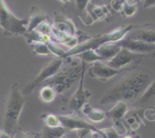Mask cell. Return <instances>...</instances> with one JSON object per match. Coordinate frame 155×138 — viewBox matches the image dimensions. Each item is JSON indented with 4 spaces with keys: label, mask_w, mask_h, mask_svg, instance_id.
<instances>
[{
    "label": "cell",
    "mask_w": 155,
    "mask_h": 138,
    "mask_svg": "<svg viewBox=\"0 0 155 138\" xmlns=\"http://www.w3.org/2000/svg\"><path fill=\"white\" fill-rule=\"evenodd\" d=\"M103 133L104 138H120V135L119 134L114 127H109V128L101 129Z\"/></svg>",
    "instance_id": "484cf974"
},
{
    "label": "cell",
    "mask_w": 155,
    "mask_h": 138,
    "mask_svg": "<svg viewBox=\"0 0 155 138\" xmlns=\"http://www.w3.org/2000/svg\"><path fill=\"white\" fill-rule=\"evenodd\" d=\"M82 112L91 121L94 122H101L106 118V113L102 110L94 109L91 105L85 104L82 108Z\"/></svg>",
    "instance_id": "e0dca14e"
},
{
    "label": "cell",
    "mask_w": 155,
    "mask_h": 138,
    "mask_svg": "<svg viewBox=\"0 0 155 138\" xmlns=\"http://www.w3.org/2000/svg\"><path fill=\"white\" fill-rule=\"evenodd\" d=\"M36 30L39 31L40 33L43 34H50V33L52 30V27L50 26V24L46 21L43 22L42 24L39 25Z\"/></svg>",
    "instance_id": "83f0119b"
},
{
    "label": "cell",
    "mask_w": 155,
    "mask_h": 138,
    "mask_svg": "<svg viewBox=\"0 0 155 138\" xmlns=\"http://www.w3.org/2000/svg\"><path fill=\"white\" fill-rule=\"evenodd\" d=\"M121 1H123V2H128V1H129V0H121Z\"/></svg>",
    "instance_id": "d590c367"
},
{
    "label": "cell",
    "mask_w": 155,
    "mask_h": 138,
    "mask_svg": "<svg viewBox=\"0 0 155 138\" xmlns=\"http://www.w3.org/2000/svg\"><path fill=\"white\" fill-rule=\"evenodd\" d=\"M82 68V62L80 65L77 62H72V64L71 62L65 67H61L53 77L49 78L42 85L50 86L53 87L56 93L62 94L72 87L79 75L81 74Z\"/></svg>",
    "instance_id": "277c9868"
},
{
    "label": "cell",
    "mask_w": 155,
    "mask_h": 138,
    "mask_svg": "<svg viewBox=\"0 0 155 138\" xmlns=\"http://www.w3.org/2000/svg\"><path fill=\"white\" fill-rule=\"evenodd\" d=\"M51 32H53V34H54V36L56 37L57 39H59V40L61 43H64L65 45L68 46V47H76L77 46L78 40L75 37H73V35H71L69 34H67V33L62 32L60 30H58L56 28L52 27ZM73 47V48H74Z\"/></svg>",
    "instance_id": "d6986e66"
},
{
    "label": "cell",
    "mask_w": 155,
    "mask_h": 138,
    "mask_svg": "<svg viewBox=\"0 0 155 138\" xmlns=\"http://www.w3.org/2000/svg\"><path fill=\"white\" fill-rule=\"evenodd\" d=\"M124 3L125 2H123L121 0H112L111 6L116 11H121V10H123Z\"/></svg>",
    "instance_id": "f546056e"
},
{
    "label": "cell",
    "mask_w": 155,
    "mask_h": 138,
    "mask_svg": "<svg viewBox=\"0 0 155 138\" xmlns=\"http://www.w3.org/2000/svg\"><path fill=\"white\" fill-rule=\"evenodd\" d=\"M47 47H48L49 50L51 53H53V54H55L56 56H58V58H63V56H65V51H64L61 47H59V46L55 44L54 43H53L52 41L47 43Z\"/></svg>",
    "instance_id": "d4e9b609"
},
{
    "label": "cell",
    "mask_w": 155,
    "mask_h": 138,
    "mask_svg": "<svg viewBox=\"0 0 155 138\" xmlns=\"http://www.w3.org/2000/svg\"><path fill=\"white\" fill-rule=\"evenodd\" d=\"M0 138H12V137H11L8 134H7L5 131L0 130Z\"/></svg>",
    "instance_id": "d6a6232c"
},
{
    "label": "cell",
    "mask_w": 155,
    "mask_h": 138,
    "mask_svg": "<svg viewBox=\"0 0 155 138\" xmlns=\"http://www.w3.org/2000/svg\"><path fill=\"white\" fill-rule=\"evenodd\" d=\"M60 1H62V2H64V3H67V2H69V0H60Z\"/></svg>",
    "instance_id": "836d02e7"
},
{
    "label": "cell",
    "mask_w": 155,
    "mask_h": 138,
    "mask_svg": "<svg viewBox=\"0 0 155 138\" xmlns=\"http://www.w3.org/2000/svg\"><path fill=\"white\" fill-rule=\"evenodd\" d=\"M44 118V121H45L46 125L48 126V127H56L62 126V124H61L59 118L56 115H53V114H46Z\"/></svg>",
    "instance_id": "603a6c76"
},
{
    "label": "cell",
    "mask_w": 155,
    "mask_h": 138,
    "mask_svg": "<svg viewBox=\"0 0 155 138\" xmlns=\"http://www.w3.org/2000/svg\"><path fill=\"white\" fill-rule=\"evenodd\" d=\"M33 50L35 53L39 55H50L51 52L49 50L47 43L40 42H34L31 45Z\"/></svg>",
    "instance_id": "7402d4cb"
},
{
    "label": "cell",
    "mask_w": 155,
    "mask_h": 138,
    "mask_svg": "<svg viewBox=\"0 0 155 138\" xmlns=\"http://www.w3.org/2000/svg\"><path fill=\"white\" fill-rule=\"evenodd\" d=\"M28 18L20 19L11 11L4 0H0V28L6 35L19 36L27 32Z\"/></svg>",
    "instance_id": "5b68a950"
},
{
    "label": "cell",
    "mask_w": 155,
    "mask_h": 138,
    "mask_svg": "<svg viewBox=\"0 0 155 138\" xmlns=\"http://www.w3.org/2000/svg\"><path fill=\"white\" fill-rule=\"evenodd\" d=\"M125 71L126 70H116L109 66L107 64L102 63L101 61H98L94 62L91 67L89 68V75L92 78H97L102 81H106Z\"/></svg>",
    "instance_id": "7c38bea8"
},
{
    "label": "cell",
    "mask_w": 155,
    "mask_h": 138,
    "mask_svg": "<svg viewBox=\"0 0 155 138\" xmlns=\"http://www.w3.org/2000/svg\"><path fill=\"white\" fill-rule=\"evenodd\" d=\"M0 30H1V28H0Z\"/></svg>",
    "instance_id": "f35d334b"
},
{
    "label": "cell",
    "mask_w": 155,
    "mask_h": 138,
    "mask_svg": "<svg viewBox=\"0 0 155 138\" xmlns=\"http://www.w3.org/2000/svg\"><path fill=\"white\" fill-rule=\"evenodd\" d=\"M25 103L24 95L19 90L18 84H14L9 93L2 104L3 131L14 138L18 133V124L21 112Z\"/></svg>",
    "instance_id": "7a4b0ae2"
},
{
    "label": "cell",
    "mask_w": 155,
    "mask_h": 138,
    "mask_svg": "<svg viewBox=\"0 0 155 138\" xmlns=\"http://www.w3.org/2000/svg\"><path fill=\"white\" fill-rule=\"evenodd\" d=\"M128 112V104L124 102H116V105L106 115L113 121H121Z\"/></svg>",
    "instance_id": "2e32d148"
},
{
    "label": "cell",
    "mask_w": 155,
    "mask_h": 138,
    "mask_svg": "<svg viewBox=\"0 0 155 138\" xmlns=\"http://www.w3.org/2000/svg\"><path fill=\"white\" fill-rule=\"evenodd\" d=\"M76 56L79 59H81V61L86 62L87 64L94 63V62H98V61H102L101 58L96 53L95 50H87V51L83 52V53L76 55Z\"/></svg>",
    "instance_id": "ffe728a7"
},
{
    "label": "cell",
    "mask_w": 155,
    "mask_h": 138,
    "mask_svg": "<svg viewBox=\"0 0 155 138\" xmlns=\"http://www.w3.org/2000/svg\"><path fill=\"white\" fill-rule=\"evenodd\" d=\"M144 57L145 56L143 55L133 53L122 47L120 51L113 59L109 60L107 65L116 70H127L129 68H126L125 67L131 64L138 65Z\"/></svg>",
    "instance_id": "ba28073f"
},
{
    "label": "cell",
    "mask_w": 155,
    "mask_h": 138,
    "mask_svg": "<svg viewBox=\"0 0 155 138\" xmlns=\"http://www.w3.org/2000/svg\"><path fill=\"white\" fill-rule=\"evenodd\" d=\"M59 138H65V137H64V136H62V137H59Z\"/></svg>",
    "instance_id": "74e56055"
},
{
    "label": "cell",
    "mask_w": 155,
    "mask_h": 138,
    "mask_svg": "<svg viewBox=\"0 0 155 138\" xmlns=\"http://www.w3.org/2000/svg\"><path fill=\"white\" fill-rule=\"evenodd\" d=\"M75 7L77 10L80 12L86 11L87 5L90 3V0H74Z\"/></svg>",
    "instance_id": "f1b7e54d"
},
{
    "label": "cell",
    "mask_w": 155,
    "mask_h": 138,
    "mask_svg": "<svg viewBox=\"0 0 155 138\" xmlns=\"http://www.w3.org/2000/svg\"><path fill=\"white\" fill-rule=\"evenodd\" d=\"M154 103L155 105V80L150 84L142 96L135 103L137 107H144Z\"/></svg>",
    "instance_id": "9a60e30c"
},
{
    "label": "cell",
    "mask_w": 155,
    "mask_h": 138,
    "mask_svg": "<svg viewBox=\"0 0 155 138\" xmlns=\"http://www.w3.org/2000/svg\"><path fill=\"white\" fill-rule=\"evenodd\" d=\"M2 102H1V101H0V106H1V105H2Z\"/></svg>",
    "instance_id": "8d00e7d4"
},
{
    "label": "cell",
    "mask_w": 155,
    "mask_h": 138,
    "mask_svg": "<svg viewBox=\"0 0 155 138\" xmlns=\"http://www.w3.org/2000/svg\"><path fill=\"white\" fill-rule=\"evenodd\" d=\"M56 92L53 87L49 85H45L40 90V97L41 100L46 102H50L54 100L56 97Z\"/></svg>",
    "instance_id": "44dd1931"
},
{
    "label": "cell",
    "mask_w": 155,
    "mask_h": 138,
    "mask_svg": "<svg viewBox=\"0 0 155 138\" xmlns=\"http://www.w3.org/2000/svg\"><path fill=\"white\" fill-rule=\"evenodd\" d=\"M116 43L120 47L127 49L133 53L143 55L144 56H155V44L134 40L126 37H124L122 40Z\"/></svg>",
    "instance_id": "8fae6325"
},
{
    "label": "cell",
    "mask_w": 155,
    "mask_h": 138,
    "mask_svg": "<svg viewBox=\"0 0 155 138\" xmlns=\"http://www.w3.org/2000/svg\"><path fill=\"white\" fill-rule=\"evenodd\" d=\"M14 138H39V134H34V133H22V132L18 131L17 134Z\"/></svg>",
    "instance_id": "4dcf8cb0"
},
{
    "label": "cell",
    "mask_w": 155,
    "mask_h": 138,
    "mask_svg": "<svg viewBox=\"0 0 155 138\" xmlns=\"http://www.w3.org/2000/svg\"><path fill=\"white\" fill-rule=\"evenodd\" d=\"M62 127L65 129H68L70 130H91L98 132L103 136L101 129H97L86 121L84 118L78 116L76 114H70V115H59L58 116ZM104 137V136H103Z\"/></svg>",
    "instance_id": "9c48e42d"
},
{
    "label": "cell",
    "mask_w": 155,
    "mask_h": 138,
    "mask_svg": "<svg viewBox=\"0 0 155 138\" xmlns=\"http://www.w3.org/2000/svg\"><path fill=\"white\" fill-rule=\"evenodd\" d=\"M123 138H133V137H132V136H125V137H123Z\"/></svg>",
    "instance_id": "e575fe53"
},
{
    "label": "cell",
    "mask_w": 155,
    "mask_h": 138,
    "mask_svg": "<svg viewBox=\"0 0 155 138\" xmlns=\"http://www.w3.org/2000/svg\"><path fill=\"white\" fill-rule=\"evenodd\" d=\"M154 80L155 75L147 68H133L106 91L100 103L124 102L134 106Z\"/></svg>",
    "instance_id": "6da1fadb"
},
{
    "label": "cell",
    "mask_w": 155,
    "mask_h": 138,
    "mask_svg": "<svg viewBox=\"0 0 155 138\" xmlns=\"http://www.w3.org/2000/svg\"><path fill=\"white\" fill-rule=\"evenodd\" d=\"M62 65H63L62 58H56L46 64L38 75L25 86L24 90H22V94L24 96L31 94L34 89L37 88L39 85H42L46 81L53 77L60 69Z\"/></svg>",
    "instance_id": "8992f818"
},
{
    "label": "cell",
    "mask_w": 155,
    "mask_h": 138,
    "mask_svg": "<svg viewBox=\"0 0 155 138\" xmlns=\"http://www.w3.org/2000/svg\"><path fill=\"white\" fill-rule=\"evenodd\" d=\"M79 138H104L98 132L91 130H83Z\"/></svg>",
    "instance_id": "4316f807"
},
{
    "label": "cell",
    "mask_w": 155,
    "mask_h": 138,
    "mask_svg": "<svg viewBox=\"0 0 155 138\" xmlns=\"http://www.w3.org/2000/svg\"><path fill=\"white\" fill-rule=\"evenodd\" d=\"M81 62H82L83 68L81 75H80L79 87L71 96L68 102V108L71 112H79L81 109H82L91 96L90 92L87 90H85L84 87V75H85L87 64L82 61Z\"/></svg>",
    "instance_id": "52a82bcc"
},
{
    "label": "cell",
    "mask_w": 155,
    "mask_h": 138,
    "mask_svg": "<svg viewBox=\"0 0 155 138\" xmlns=\"http://www.w3.org/2000/svg\"><path fill=\"white\" fill-rule=\"evenodd\" d=\"M125 37L155 44V24H145L141 26H133L132 30Z\"/></svg>",
    "instance_id": "30bf717a"
},
{
    "label": "cell",
    "mask_w": 155,
    "mask_h": 138,
    "mask_svg": "<svg viewBox=\"0 0 155 138\" xmlns=\"http://www.w3.org/2000/svg\"><path fill=\"white\" fill-rule=\"evenodd\" d=\"M47 18H48V16L42 10L37 8V7H33L31 8L30 17L28 18L29 22H28V29H27L26 33L31 32V31L37 29V27L41 24H42L43 22L46 21Z\"/></svg>",
    "instance_id": "5bb4252c"
},
{
    "label": "cell",
    "mask_w": 155,
    "mask_h": 138,
    "mask_svg": "<svg viewBox=\"0 0 155 138\" xmlns=\"http://www.w3.org/2000/svg\"><path fill=\"white\" fill-rule=\"evenodd\" d=\"M155 5V0H144V8H147Z\"/></svg>",
    "instance_id": "1f68e13d"
},
{
    "label": "cell",
    "mask_w": 155,
    "mask_h": 138,
    "mask_svg": "<svg viewBox=\"0 0 155 138\" xmlns=\"http://www.w3.org/2000/svg\"><path fill=\"white\" fill-rule=\"evenodd\" d=\"M121 48L117 43H107L94 50H95L101 60H110L120 51Z\"/></svg>",
    "instance_id": "4fadbf2b"
},
{
    "label": "cell",
    "mask_w": 155,
    "mask_h": 138,
    "mask_svg": "<svg viewBox=\"0 0 155 138\" xmlns=\"http://www.w3.org/2000/svg\"><path fill=\"white\" fill-rule=\"evenodd\" d=\"M137 11V5L136 3H130L129 1L126 2L124 3L123 8V13L126 17H130L133 15Z\"/></svg>",
    "instance_id": "cb8c5ba5"
},
{
    "label": "cell",
    "mask_w": 155,
    "mask_h": 138,
    "mask_svg": "<svg viewBox=\"0 0 155 138\" xmlns=\"http://www.w3.org/2000/svg\"><path fill=\"white\" fill-rule=\"evenodd\" d=\"M65 133V128L62 126L51 127L46 125L39 134V138H59L63 136Z\"/></svg>",
    "instance_id": "ac0fdd59"
},
{
    "label": "cell",
    "mask_w": 155,
    "mask_h": 138,
    "mask_svg": "<svg viewBox=\"0 0 155 138\" xmlns=\"http://www.w3.org/2000/svg\"><path fill=\"white\" fill-rule=\"evenodd\" d=\"M133 26L134 25H128V26L116 28L104 35H98V36L94 37L89 39L88 40L84 41V43L79 44V45H77L71 50L65 53L63 58L76 56V55L87 51V50H96L101 45L107 43L119 42V41L122 40L132 30Z\"/></svg>",
    "instance_id": "3957f363"
}]
</instances>
